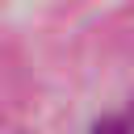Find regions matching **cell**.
Returning a JSON list of instances; mask_svg holds the SVG:
<instances>
[{
	"instance_id": "obj_1",
	"label": "cell",
	"mask_w": 134,
	"mask_h": 134,
	"mask_svg": "<svg viewBox=\"0 0 134 134\" xmlns=\"http://www.w3.org/2000/svg\"><path fill=\"white\" fill-rule=\"evenodd\" d=\"M96 134H121V126H113V121H109V126H100Z\"/></svg>"
}]
</instances>
